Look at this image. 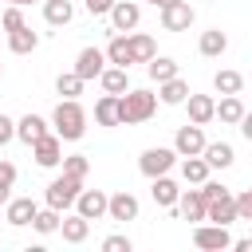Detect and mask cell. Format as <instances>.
<instances>
[{"mask_svg":"<svg viewBox=\"0 0 252 252\" xmlns=\"http://www.w3.org/2000/svg\"><path fill=\"white\" fill-rule=\"evenodd\" d=\"M158 94L146 91V87H130L126 94H118V114H122V126H138V122H150L158 114Z\"/></svg>","mask_w":252,"mask_h":252,"instance_id":"obj_1","label":"cell"},{"mask_svg":"<svg viewBox=\"0 0 252 252\" xmlns=\"http://www.w3.org/2000/svg\"><path fill=\"white\" fill-rule=\"evenodd\" d=\"M51 130L63 142H79L87 134V110L79 98H59V106L51 110Z\"/></svg>","mask_w":252,"mask_h":252,"instance_id":"obj_2","label":"cell"},{"mask_svg":"<svg viewBox=\"0 0 252 252\" xmlns=\"http://www.w3.org/2000/svg\"><path fill=\"white\" fill-rule=\"evenodd\" d=\"M79 193H83V181H79V177H71V173H59V177H51V185H47L43 201H47L51 209L67 213V209H75Z\"/></svg>","mask_w":252,"mask_h":252,"instance_id":"obj_3","label":"cell"},{"mask_svg":"<svg viewBox=\"0 0 252 252\" xmlns=\"http://www.w3.org/2000/svg\"><path fill=\"white\" fill-rule=\"evenodd\" d=\"M177 150L173 146H150V150H142V158H138V169H142V177H161V173H169L173 165H177Z\"/></svg>","mask_w":252,"mask_h":252,"instance_id":"obj_4","label":"cell"},{"mask_svg":"<svg viewBox=\"0 0 252 252\" xmlns=\"http://www.w3.org/2000/svg\"><path fill=\"white\" fill-rule=\"evenodd\" d=\"M193 244L205 248V252H224V248H232V232H228V224L201 220V224L193 228Z\"/></svg>","mask_w":252,"mask_h":252,"instance_id":"obj_5","label":"cell"},{"mask_svg":"<svg viewBox=\"0 0 252 252\" xmlns=\"http://www.w3.org/2000/svg\"><path fill=\"white\" fill-rule=\"evenodd\" d=\"M205 146H209V138H205V126H197V122H185V126H177V134H173V150H177L181 158L205 154Z\"/></svg>","mask_w":252,"mask_h":252,"instance_id":"obj_6","label":"cell"},{"mask_svg":"<svg viewBox=\"0 0 252 252\" xmlns=\"http://www.w3.org/2000/svg\"><path fill=\"white\" fill-rule=\"evenodd\" d=\"M32 158H35V165H43V169H55V165H63V138L51 130V134H43L39 142H32Z\"/></svg>","mask_w":252,"mask_h":252,"instance_id":"obj_7","label":"cell"},{"mask_svg":"<svg viewBox=\"0 0 252 252\" xmlns=\"http://www.w3.org/2000/svg\"><path fill=\"white\" fill-rule=\"evenodd\" d=\"M158 12H161V28H165V32H189V24L197 20V12H193L189 0H177V4L158 8Z\"/></svg>","mask_w":252,"mask_h":252,"instance_id":"obj_8","label":"cell"},{"mask_svg":"<svg viewBox=\"0 0 252 252\" xmlns=\"http://www.w3.org/2000/svg\"><path fill=\"white\" fill-rule=\"evenodd\" d=\"M106 209H110V193H102V189H83L75 201V213H83L87 220H102Z\"/></svg>","mask_w":252,"mask_h":252,"instance_id":"obj_9","label":"cell"},{"mask_svg":"<svg viewBox=\"0 0 252 252\" xmlns=\"http://www.w3.org/2000/svg\"><path fill=\"white\" fill-rule=\"evenodd\" d=\"M173 209H177V217H181V220L201 224V220H205V213H209V201H205V193H201V189H185V193L177 197V205H173Z\"/></svg>","mask_w":252,"mask_h":252,"instance_id":"obj_10","label":"cell"},{"mask_svg":"<svg viewBox=\"0 0 252 252\" xmlns=\"http://www.w3.org/2000/svg\"><path fill=\"white\" fill-rule=\"evenodd\" d=\"M138 20H142V4L138 0H114V8H110V28L114 32H134Z\"/></svg>","mask_w":252,"mask_h":252,"instance_id":"obj_11","label":"cell"},{"mask_svg":"<svg viewBox=\"0 0 252 252\" xmlns=\"http://www.w3.org/2000/svg\"><path fill=\"white\" fill-rule=\"evenodd\" d=\"M106 63H110V59H106V51H102V47H83V51L75 55V71H79L87 83H91V79H98V75L106 71Z\"/></svg>","mask_w":252,"mask_h":252,"instance_id":"obj_12","label":"cell"},{"mask_svg":"<svg viewBox=\"0 0 252 252\" xmlns=\"http://www.w3.org/2000/svg\"><path fill=\"white\" fill-rule=\"evenodd\" d=\"M35 213H39V205H35L32 197H12V201L4 205V220H8L12 228H28V224L35 220Z\"/></svg>","mask_w":252,"mask_h":252,"instance_id":"obj_13","label":"cell"},{"mask_svg":"<svg viewBox=\"0 0 252 252\" xmlns=\"http://www.w3.org/2000/svg\"><path fill=\"white\" fill-rule=\"evenodd\" d=\"M106 217H110V220H118V224H126V220H138V197H134L130 189H118V193H110V209H106Z\"/></svg>","mask_w":252,"mask_h":252,"instance_id":"obj_14","label":"cell"},{"mask_svg":"<svg viewBox=\"0 0 252 252\" xmlns=\"http://www.w3.org/2000/svg\"><path fill=\"white\" fill-rule=\"evenodd\" d=\"M185 110H189V122H197V126H209V122L217 118V98H213V94H193V91H189V98H185Z\"/></svg>","mask_w":252,"mask_h":252,"instance_id":"obj_15","label":"cell"},{"mask_svg":"<svg viewBox=\"0 0 252 252\" xmlns=\"http://www.w3.org/2000/svg\"><path fill=\"white\" fill-rule=\"evenodd\" d=\"M150 197H154L158 209H173L177 197H181V189H177V181L169 173H161V177H150Z\"/></svg>","mask_w":252,"mask_h":252,"instance_id":"obj_16","label":"cell"},{"mask_svg":"<svg viewBox=\"0 0 252 252\" xmlns=\"http://www.w3.org/2000/svg\"><path fill=\"white\" fill-rule=\"evenodd\" d=\"M205 220H213V224H232V220H240V217H236V197H232V193L213 197V201H209Z\"/></svg>","mask_w":252,"mask_h":252,"instance_id":"obj_17","label":"cell"},{"mask_svg":"<svg viewBox=\"0 0 252 252\" xmlns=\"http://www.w3.org/2000/svg\"><path fill=\"white\" fill-rule=\"evenodd\" d=\"M106 59L114 67H130L134 63V47H130V32H114L110 43H106Z\"/></svg>","mask_w":252,"mask_h":252,"instance_id":"obj_18","label":"cell"},{"mask_svg":"<svg viewBox=\"0 0 252 252\" xmlns=\"http://www.w3.org/2000/svg\"><path fill=\"white\" fill-rule=\"evenodd\" d=\"M197 51H201L205 59H220V55L228 51V35H224L220 28H209V32H201V39H197Z\"/></svg>","mask_w":252,"mask_h":252,"instance_id":"obj_19","label":"cell"},{"mask_svg":"<svg viewBox=\"0 0 252 252\" xmlns=\"http://www.w3.org/2000/svg\"><path fill=\"white\" fill-rule=\"evenodd\" d=\"M98 87L106 91V94H126L130 91V67H106L102 75H98Z\"/></svg>","mask_w":252,"mask_h":252,"instance_id":"obj_20","label":"cell"},{"mask_svg":"<svg viewBox=\"0 0 252 252\" xmlns=\"http://www.w3.org/2000/svg\"><path fill=\"white\" fill-rule=\"evenodd\" d=\"M43 134H51V130H47V118H39V114H24V118L16 122V138H20L24 146L39 142Z\"/></svg>","mask_w":252,"mask_h":252,"instance_id":"obj_21","label":"cell"},{"mask_svg":"<svg viewBox=\"0 0 252 252\" xmlns=\"http://www.w3.org/2000/svg\"><path fill=\"white\" fill-rule=\"evenodd\" d=\"M209 173H213V165L205 161V154L181 158V181L185 185H201V181H209Z\"/></svg>","mask_w":252,"mask_h":252,"instance_id":"obj_22","label":"cell"},{"mask_svg":"<svg viewBox=\"0 0 252 252\" xmlns=\"http://www.w3.org/2000/svg\"><path fill=\"white\" fill-rule=\"evenodd\" d=\"M59 232H63V240H67V244H83V240L91 236V220H87L83 213H67V217H63V224H59Z\"/></svg>","mask_w":252,"mask_h":252,"instance_id":"obj_23","label":"cell"},{"mask_svg":"<svg viewBox=\"0 0 252 252\" xmlns=\"http://www.w3.org/2000/svg\"><path fill=\"white\" fill-rule=\"evenodd\" d=\"M35 47H39V32H32L28 24L16 28V32H8V51L12 55H32Z\"/></svg>","mask_w":252,"mask_h":252,"instance_id":"obj_24","label":"cell"},{"mask_svg":"<svg viewBox=\"0 0 252 252\" xmlns=\"http://www.w3.org/2000/svg\"><path fill=\"white\" fill-rule=\"evenodd\" d=\"M158 98L165 102V106H185V98H189V83L177 75V79H165V83H158Z\"/></svg>","mask_w":252,"mask_h":252,"instance_id":"obj_25","label":"cell"},{"mask_svg":"<svg viewBox=\"0 0 252 252\" xmlns=\"http://www.w3.org/2000/svg\"><path fill=\"white\" fill-rule=\"evenodd\" d=\"M43 20L51 28H67L75 20V4L71 0H43Z\"/></svg>","mask_w":252,"mask_h":252,"instance_id":"obj_26","label":"cell"},{"mask_svg":"<svg viewBox=\"0 0 252 252\" xmlns=\"http://www.w3.org/2000/svg\"><path fill=\"white\" fill-rule=\"evenodd\" d=\"M94 122L98 126H122V114H118V94H106L94 102Z\"/></svg>","mask_w":252,"mask_h":252,"instance_id":"obj_27","label":"cell"},{"mask_svg":"<svg viewBox=\"0 0 252 252\" xmlns=\"http://www.w3.org/2000/svg\"><path fill=\"white\" fill-rule=\"evenodd\" d=\"M217 118H220L224 126H240V118H244V102H240V94H220V102H217Z\"/></svg>","mask_w":252,"mask_h":252,"instance_id":"obj_28","label":"cell"},{"mask_svg":"<svg viewBox=\"0 0 252 252\" xmlns=\"http://www.w3.org/2000/svg\"><path fill=\"white\" fill-rule=\"evenodd\" d=\"M213 91H217V94H240V91H244V75L232 71V67H224V71L213 75Z\"/></svg>","mask_w":252,"mask_h":252,"instance_id":"obj_29","label":"cell"},{"mask_svg":"<svg viewBox=\"0 0 252 252\" xmlns=\"http://www.w3.org/2000/svg\"><path fill=\"white\" fill-rule=\"evenodd\" d=\"M205 161H209L213 169H228V165L236 161V150H232L228 142H209V146H205Z\"/></svg>","mask_w":252,"mask_h":252,"instance_id":"obj_30","label":"cell"},{"mask_svg":"<svg viewBox=\"0 0 252 252\" xmlns=\"http://www.w3.org/2000/svg\"><path fill=\"white\" fill-rule=\"evenodd\" d=\"M130 47H134V63H150L158 55L154 35H146V32H130Z\"/></svg>","mask_w":252,"mask_h":252,"instance_id":"obj_31","label":"cell"},{"mask_svg":"<svg viewBox=\"0 0 252 252\" xmlns=\"http://www.w3.org/2000/svg\"><path fill=\"white\" fill-rule=\"evenodd\" d=\"M59 224H63V213H59V209H51V205H47V209H39V213H35V220H32V228H35L39 236L59 232Z\"/></svg>","mask_w":252,"mask_h":252,"instance_id":"obj_32","label":"cell"},{"mask_svg":"<svg viewBox=\"0 0 252 252\" xmlns=\"http://www.w3.org/2000/svg\"><path fill=\"white\" fill-rule=\"evenodd\" d=\"M146 71H150V79H154V83H165V79H177V63H173L169 55H154V59L146 63Z\"/></svg>","mask_w":252,"mask_h":252,"instance_id":"obj_33","label":"cell"},{"mask_svg":"<svg viewBox=\"0 0 252 252\" xmlns=\"http://www.w3.org/2000/svg\"><path fill=\"white\" fill-rule=\"evenodd\" d=\"M83 83H87V79H83L79 71H63V75L55 79V91H59L63 98H79V94H83Z\"/></svg>","mask_w":252,"mask_h":252,"instance_id":"obj_34","label":"cell"},{"mask_svg":"<svg viewBox=\"0 0 252 252\" xmlns=\"http://www.w3.org/2000/svg\"><path fill=\"white\" fill-rule=\"evenodd\" d=\"M63 173L87 181V173H91V158H87V154H67V158H63Z\"/></svg>","mask_w":252,"mask_h":252,"instance_id":"obj_35","label":"cell"},{"mask_svg":"<svg viewBox=\"0 0 252 252\" xmlns=\"http://www.w3.org/2000/svg\"><path fill=\"white\" fill-rule=\"evenodd\" d=\"M0 24H4V32L24 28V8H20V4H8V8H4V16H0Z\"/></svg>","mask_w":252,"mask_h":252,"instance_id":"obj_36","label":"cell"},{"mask_svg":"<svg viewBox=\"0 0 252 252\" xmlns=\"http://www.w3.org/2000/svg\"><path fill=\"white\" fill-rule=\"evenodd\" d=\"M134 248V240L126 236V232H110L106 240H102V252H130Z\"/></svg>","mask_w":252,"mask_h":252,"instance_id":"obj_37","label":"cell"},{"mask_svg":"<svg viewBox=\"0 0 252 252\" xmlns=\"http://www.w3.org/2000/svg\"><path fill=\"white\" fill-rule=\"evenodd\" d=\"M236 217H240V220H252V189H244V193L236 197Z\"/></svg>","mask_w":252,"mask_h":252,"instance_id":"obj_38","label":"cell"},{"mask_svg":"<svg viewBox=\"0 0 252 252\" xmlns=\"http://www.w3.org/2000/svg\"><path fill=\"white\" fill-rule=\"evenodd\" d=\"M201 193H205V201H213V197L228 193V185H224V181H213V177H209V181H201Z\"/></svg>","mask_w":252,"mask_h":252,"instance_id":"obj_39","label":"cell"},{"mask_svg":"<svg viewBox=\"0 0 252 252\" xmlns=\"http://www.w3.org/2000/svg\"><path fill=\"white\" fill-rule=\"evenodd\" d=\"M83 8H87L91 16H110V8H114V0H83Z\"/></svg>","mask_w":252,"mask_h":252,"instance_id":"obj_40","label":"cell"},{"mask_svg":"<svg viewBox=\"0 0 252 252\" xmlns=\"http://www.w3.org/2000/svg\"><path fill=\"white\" fill-rule=\"evenodd\" d=\"M12 138H16V122H12L8 114H0V146H8Z\"/></svg>","mask_w":252,"mask_h":252,"instance_id":"obj_41","label":"cell"},{"mask_svg":"<svg viewBox=\"0 0 252 252\" xmlns=\"http://www.w3.org/2000/svg\"><path fill=\"white\" fill-rule=\"evenodd\" d=\"M0 185H16V165L0 158Z\"/></svg>","mask_w":252,"mask_h":252,"instance_id":"obj_42","label":"cell"},{"mask_svg":"<svg viewBox=\"0 0 252 252\" xmlns=\"http://www.w3.org/2000/svg\"><path fill=\"white\" fill-rule=\"evenodd\" d=\"M240 134L252 142V110H244V118H240Z\"/></svg>","mask_w":252,"mask_h":252,"instance_id":"obj_43","label":"cell"},{"mask_svg":"<svg viewBox=\"0 0 252 252\" xmlns=\"http://www.w3.org/2000/svg\"><path fill=\"white\" fill-rule=\"evenodd\" d=\"M232 248H236V252H252V236H240V240H232Z\"/></svg>","mask_w":252,"mask_h":252,"instance_id":"obj_44","label":"cell"},{"mask_svg":"<svg viewBox=\"0 0 252 252\" xmlns=\"http://www.w3.org/2000/svg\"><path fill=\"white\" fill-rule=\"evenodd\" d=\"M12 201V185H0V205H8Z\"/></svg>","mask_w":252,"mask_h":252,"instance_id":"obj_45","label":"cell"},{"mask_svg":"<svg viewBox=\"0 0 252 252\" xmlns=\"http://www.w3.org/2000/svg\"><path fill=\"white\" fill-rule=\"evenodd\" d=\"M169 4H177V0H158V4H154V8H169Z\"/></svg>","mask_w":252,"mask_h":252,"instance_id":"obj_46","label":"cell"},{"mask_svg":"<svg viewBox=\"0 0 252 252\" xmlns=\"http://www.w3.org/2000/svg\"><path fill=\"white\" fill-rule=\"evenodd\" d=\"M8 4H20V8H28V4H32V0H8Z\"/></svg>","mask_w":252,"mask_h":252,"instance_id":"obj_47","label":"cell"},{"mask_svg":"<svg viewBox=\"0 0 252 252\" xmlns=\"http://www.w3.org/2000/svg\"><path fill=\"white\" fill-rule=\"evenodd\" d=\"M146 4H158V0H146Z\"/></svg>","mask_w":252,"mask_h":252,"instance_id":"obj_48","label":"cell"},{"mask_svg":"<svg viewBox=\"0 0 252 252\" xmlns=\"http://www.w3.org/2000/svg\"><path fill=\"white\" fill-rule=\"evenodd\" d=\"M0 75H4V63H0Z\"/></svg>","mask_w":252,"mask_h":252,"instance_id":"obj_49","label":"cell"}]
</instances>
